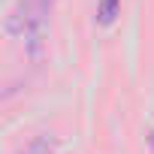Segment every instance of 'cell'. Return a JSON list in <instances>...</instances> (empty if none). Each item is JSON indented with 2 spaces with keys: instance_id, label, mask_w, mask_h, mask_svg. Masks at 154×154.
Masks as SVG:
<instances>
[{
  "instance_id": "1",
  "label": "cell",
  "mask_w": 154,
  "mask_h": 154,
  "mask_svg": "<svg viewBox=\"0 0 154 154\" xmlns=\"http://www.w3.org/2000/svg\"><path fill=\"white\" fill-rule=\"evenodd\" d=\"M97 15H100V24H112L115 15H118V0H103Z\"/></svg>"
},
{
  "instance_id": "2",
  "label": "cell",
  "mask_w": 154,
  "mask_h": 154,
  "mask_svg": "<svg viewBox=\"0 0 154 154\" xmlns=\"http://www.w3.org/2000/svg\"><path fill=\"white\" fill-rule=\"evenodd\" d=\"M24 154H48V139H45V136H42V139H36Z\"/></svg>"
}]
</instances>
